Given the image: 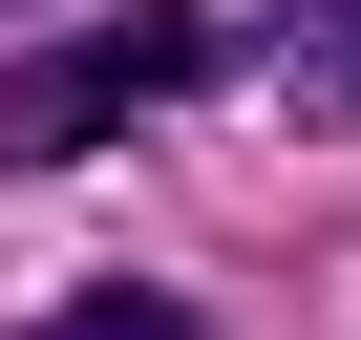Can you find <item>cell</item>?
Here are the masks:
<instances>
[{
  "instance_id": "obj_2",
  "label": "cell",
  "mask_w": 361,
  "mask_h": 340,
  "mask_svg": "<svg viewBox=\"0 0 361 340\" xmlns=\"http://www.w3.org/2000/svg\"><path fill=\"white\" fill-rule=\"evenodd\" d=\"M255 22H276V85L319 128H361V0H255Z\"/></svg>"
},
{
  "instance_id": "obj_1",
  "label": "cell",
  "mask_w": 361,
  "mask_h": 340,
  "mask_svg": "<svg viewBox=\"0 0 361 340\" xmlns=\"http://www.w3.org/2000/svg\"><path fill=\"white\" fill-rule=\"evenodd\" d=\"M170 85H213V0H128V22H85L43 85H0V170H64V149L149 128Z\"/></svg>"
},
{
  "instance_id": "obj_3",
  "label": "cell",
  "mask_w": 361,
  "mask_h": 340,
  "mask_svg": "<svg viewBox=\"0 0 361 340\" xmlns=\"http://www.w3.org/2000/svg\"><path fill=\"white\" fill-rule=\"evenodd\" d=\"M22 340H192V298H170V277H85V298L22 319Z\"/></svg>"
}]
</instances>
